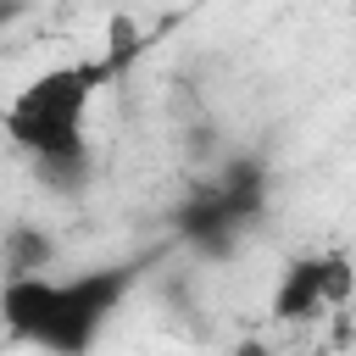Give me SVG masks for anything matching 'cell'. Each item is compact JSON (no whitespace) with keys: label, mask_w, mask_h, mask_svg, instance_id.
Returning <instances> with one entry per match:
<instances>
[{"label":"cell","mask_w":356,"mask_h":356,"mask_svg":"<svg viewBox=\"0 0 356 356\" xmlns=\"http://www.w3.org/2000/svg\"><path fill=\"white\" fill-rule=\"evenodd\" d=\"M128 56H139V28L117 22L111 28V50L95 56H72V61H50L44 72L22 78L6 106H0V139L28 156L44 178L72 184L89 167V117L100 89H111L128 72Z\"/></svg>","instance_id":"1"},{"label":"cell","mask_w":356,"mask_h":356,"mask_svg":"<svg viewBox=\"0 0 356 356\" xmlns=\"http://www.w3.org/2000/svg\"><path fill=\"white\" fill-rule=\"evenodd\" d=\"M0 250H6V273H39V267L56 261V245L39 228H11Z\"/></svg>","instance_id":"5"},{"label":"cell","mask_w":356,"mask_h":356,"mask_svg":"<svg viewBox=\"0 0 356 356\" xmlns=\"http://www.w3.org/2000/svg\"><path fill=\"white\" fill-rule=\"evenodd\" d=\"M356 295V256L339 250V245H323V250H300L278 267L273 278V295H267V317L295 328V323H317L339 306H350Z\"/></svg>","instance_id":"3"},{"label":"cell","mask_w":356,"mask_h":356,"mask_svg":"<svg viewBox=\"0 0 356 356\" xmlns=\"http://www.w3.org/2000/svg\"><path fill=\"white\" fill-rule=\"evenodd\" d=\"M261 172H245V178H222L211 189H200L184 211V234L200 245V250H228V239L239 228H250V217L261 211Z\"/></svg>","instance_id":"4"},{"label":"cell","mask_w":356,"mask_h":356,"mask_svg":"<svg viewBox=\"0 0 356 356\" xmlns=\"http://www.w3.org/2000/svg\"><path fill=\"white\" fill-rule=\"evenodd\" d=\"M139 284L134 261H106L83 273H0V317L17 339L56 350V356H83L111 317L128 306Z\"/></svg>","instance_id":"2"},{"label":"cell","mask_w":356,"mask_h":356,"mask_svg":"<svg viewBox=\"0 0 356 356\" xmlns=\"http://www.w3.org/2000/svg\"><path fill=\"white\" fill-rule=\"evenodd\" d=\"M11 11H17V6H11V0H0V33H6V22H11Z\"/></svg>","instance_id":"6"}]
</instances>
